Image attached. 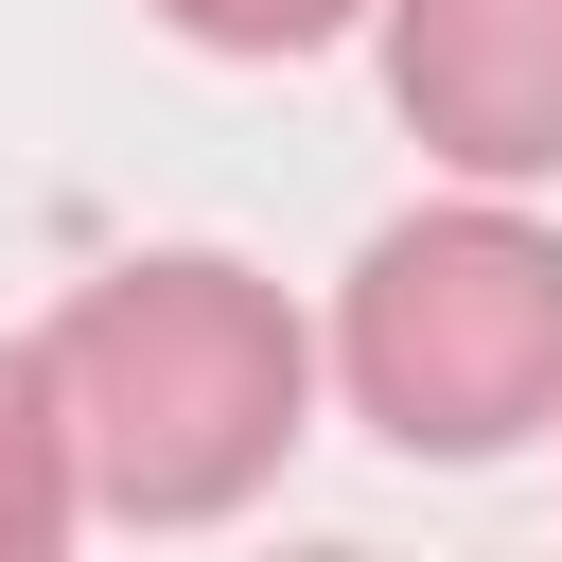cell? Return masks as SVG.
<instances>
[{
    "label": "cell",
    "instance_id": "cell-2",
    "mask_svg": "<svg viewBox=\"0 0 562 562\" xmlns=\"http://www.w3.org/2000/svg\"><path fill=\"white\" fill-rule=\"evenodd\" d=\"M316 369L351 386V422L386 457H439V474H492V457L562 439V228L457 176L439 211L351 246Z\"/></svg>",
    "mask_w": 562,
    "mask_h": 562
},
{
    "label": "cell",
    "instance_id": "cell-1",
    "mask_svg": "<svg viewBox=\"0 0 562 562\" xmlns=\"http://www.w3.org/2000/svg\"><path fill=\"white\" fill-rule=\"evenodd\" d=\"M35 351H53V422L105 527H228L316 422V316L228 246H140L70 281Z\"/></svg>",
    "mask_w": 562,
    "mask_h": 562
},
{
    "label": "cell",
    "instance_id": "cell-5",
    "mask_svg": "<svg viewBox=\"0 0 562 562\" xmlns=\"http://www.w3.org/2000/svg\"><path fill=\"white\" fill-rule=\"evenodd\" d=\"M140 18L193 35V53H228V70H299V53L369 35V0H140Z\"/></svg>",
    "mask_w": 562,
    "mask_h": 562
},
{
    "label": "cell",
    "instance_id": "cell-4",
    "mask_svg": "<svg viewBox=\"0 0 562 562\" xmlns=\"http://www.w3.org/2000/svg\"><path fill=\"white\" fill-rule=\"evenodd\" d=\"M88 527V474H70V422H53V351L0 334V562H53Z\"/></svg>",
    "mask_w": 562,
    "mask_h": 562
},
{
    "label": "cell",
    "instance_id": "cell-3",
    "mask_svg": "<svg viewBox=\"0 0 562 562\" xmlns=\"http://www.w3.org/2000/svg\"><path fill=\"white\" fill-rule=\"evenodd\" d=\"M369 35H386V105L439 176H474V193L562 176V0H369Z\"/></svg>",
    "mask_w": 562,
    "mask_h": 562
}]
</instances>
